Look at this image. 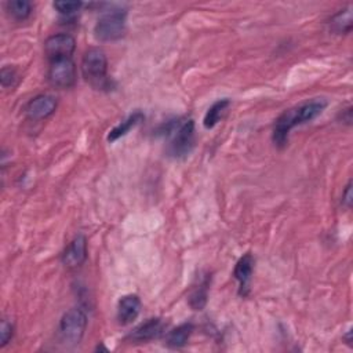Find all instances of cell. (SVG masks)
<instances>
[{"mask_svg":"<svg viewBox=\"0 0 353 353\" xmlns=\"http://www.w3.org/2000/svg\"><path fill=\"white\" fill-rule=\"evenodd\" d=\"M163 330H164L163 320L159 317H153V319H148L146 322L137 326L130 332L129 338L135 342H145V341H151V339L160 337Z\"/></svg>","mask_w":353,"mask_h":353,"instance_id":"11","label":"cell"},{"mask_svg":"<svg viewBox=\"0 0 353 353\" xmlns=\"http://www.w3.org/2000/svg\"><path fill=\"white\" fill-rule=\"evenodd\" d=\"M327 101L316 99L312 101H308L297 108L285 111L276 120L274 127L272 140L276 146H285L289 142V134L290 131L300 125H305L308 122L315 120L322 112L326 109Z\"/></svg>","mask_w":353,"mask_h":353,"instance_id":"1","label":"cell"},{"mask_svg":"<svg viewBox=\"0 0 353 353\" xmlns=\"http://www.w3.org/2000/svg\"><path fill=\"white\" fill-rule=\"evenodd\" d=\"M0 80H2V86L5 88H9V87H16L17 83H18V75L16 72V69L13 68H8L5 66L2 69V73H0Z\"/></svg>","mask_w":353,"mask_h":353,"instance_id":"20","label":"cell"},{"mask_svg":"<svg viewBox=\"0 0 353 353\" xmlns=\"http://www.w3.org/2000/svg\"><path fill=\"white\" fill-rule=\"evenodd\" d=\"M127 12L123 8L111 6L103 12V16L94 27V36L101 42H115L126 35Z\"/></svg>","mask_w":353,"mask_h":353,"instance_id":"3","label":"cell"},{"mask_svg":"<svg viewBox=\"0 0 353 353\" xmlns=\"http://www.w3.org/2000/svg\"><path fill=\"white\" fill-rule=\"evenodd\" d=\"M194 332V324L192 323H184L179 327L172 328L166 338V345L172 349H180L187 345L188 339L191 338Z\"/></svg>","mask_w":353,"mask_h":353,"instance_id":"13","label":"cell"},{"mask_svg":"<svg viewBox=\"0 0 353 353\" xmlns=\"http://www.w3.org/2000/svg\"><path fill=\"white\" fill-rule=\"evenodd\" d=\"M13 334H14V326L3 319L2 320V326H0V346H6L9 343V341L13 338Z\"/></svg>","mask_w":353,"mask_h":353,"instance_id":"21","label":"cell"},{"mask_svg":"<svg viewBox=\"0 0 353 353\" xmlns=\"http://www.w3.org/2000/svg\"><path fill=\"white\" fill-rule=\"evenodd\" d=\"M108 58L103 49L90 47L81 58V73L87 83L96 88H104L108 83Z\"/></svg>","mask_w":353,"mask_h":353,"instance_id":"4","label":"cell"},{"mask_svg":"<svg viewBox=\"0 0 353 353\" xmlns=\"http://www.w3.org/2000/svg\"><path fill=\"white\" fill-rule=\"evenodd\" d=\"M159 133L171 138L167 152L175 159L188 156L195 146V122L192 119L166 122Z\"/></svg>","mask_w":353,"mask_h":353,"instance_id":"2","label":"cell"},{"mask_svg":"<svg viewBox=\"0 0 353 353\" xmlns=\"http://www.w3.org/2000/svg\"><path fill=\"white\" fill-rule=\"evenodd\" d=\"M352 25H353V17H352V8L350 6H348L346 9L339 10L330 20V29L337 35L350 34Z\"/></svg>","mask_w":353,"mask_h":353,"instance_id":"15","label":"cell"},{"mask_svg":"<svg viewBox=\"0 0 353 353\" xmlns=\"http://www.w3.org/2000/svg\"><path fill=\"white\" fill-rule=\"evenodd\" d=\"M231 105V101L228 99H222V100H218L215 101L210 108L209 111L206 112L205 115V119H203V126L210 130V129H214L218 122L221 120L224 112L228 109V107Z\"/></svg>","mask_w":353,"mask_h":353,"instance_id":"16","label":"cell"},{"mask_svg":"<svg viewBox=\"0 0 353 353\" xmlns=\"http://www.w3.org/2000/svg\"><path fill=\"white\" fill-rule=\"evenodd\" d=\"M141 312V300L135 294L125 296L118 305V320L122 326L133 323Z\"/></svg>","mask_w":353,"mask_h":353,"instance_id":"12","label":"cell"},{"mask_svg":"<svg viewBox=\"0 0 353 353\" xmlns=\"http://www.w3.org/2000/svg\"><path fill=\"white\" fill-rule=\"evenodd\" d=\"M76 50V40L68 34H57L50 36L44 42V53L49 61H55L61 58H72Z\"/></svg>","mask_w":353,"mask_h":353,"instance_id":"7","label":"cell"},{"mask_svg":"<svg viewBox=\"0 0 353 353\" xmlns=\"http://www.w3.org/2000/svg\"><path fill=\"white\" fill-rule=\"evenodd\" d=\"M144 119H145V116H144V114L140 112V111L131 114L127 119H125L122 123H119L116 127H114V129L109 131L108 138H107L108 142H115V141H118L119 138L127 135V134H129L133 129H135Z\"/></svg>","mask_w":353,"mask_h":353,"instance_id":"14","label":"cell"},{"mask_svg":"<svg viewBox=\"0 0 353 353\" xmlns=\"http://www.w3.org/2000/svg\"><path fill=\"white\" fill-rule=\"evenodd\" d=\"M87 259V239L77 235L62 252V263L66 268H79Z\"/></svg>","mask_w":353,"mask_h":353,"instance_id":"9","label":"cell"},{"mask_svg":"<svg viewBox=\"0 0 353 353\" xmlns=\"http://www.w3.org/2000/svg\"><path fill=\"white\" fill-rule=\"evenodd\" d=\"M209 278H205L198 287H195L189 296V305L195 311H202L207 304L209 297Z\"/></svg>","mask_w":353,"mask_h":353,"instance_id":"18","label":"cell"},{"mask_svg":"<svg viewBox=\"0 0 353 353\" xmlns=\"http://www.w3.org/2000/svg\"><path fill=\"white\" fill-rule=\"evenodd\" d=\"M81 6H83L81 2H54L53 3V8L58 12V14L66 20L73 18L79 13Z\"/></svg>","mask_w":353,"mask_h":353,"instance_id":"19","label":"cell"},{"mask_svg":"<svg viewBox=\"0 0 353 353\" xmlns=\"http://www.w3.org/2000/svg\"><path fill=\"white\" fill-rule=\"evenodd\" d=\"M342 122H345L346 125H350V122H352V108L350 107L348 109L342 111Z\"/></svg>","mask_w":353,"mask_h":353,"instance_id":"23","label":"cell"},{"mask_svg":"<svg viewBox=\"0 0 353 353\" xmlns=\"http://www.w3.org/2000/svg\"><path fill=\"white\" fill-rule=\"evenodd\" d=\"M6 9L16 21H25L31 17L34 6L28 0H10L6 3Z\"/></svg>","mask_w":353,"mask_h":353,"instance_id":"17","label":"cell"},{"mask_svg":"<svg viewBox=\"0 0 353 353\" xmlns=\"http://www.w3.org/2000/svg\"><path fill=\"white\" fill-rule=\"evenodd\" d=\"M352 200H353V196H352V181H349L348 185L345 187V191L342 192V203H343V206L350 209Z\"/></svg>","mask_w":353,"mask_h":353,"instance_id":"22","label":"cell"},{"mask_svg":"<svg viewBox=\"0 0 353 353\" xmlns=\"http://www.w3.org/2000/svg\"><path fill=\"white\" fill-rule=\"evenodd\" d=\"M87 327V316L81 308L69 309L61 319L58 326V339L66 348L80 343Z\"/></svg>","mask_w":353,"mask_h":353,"instance_id":"5","label":"cell"},{"mask_svg":"<svg viewBox=\"0 0 353 353\" xmlns=\"http://www.w3.org/2000/svg\"><path fill=\"white\" fill-rule=\"evenodd\" d=\"M254 258L250 252L244 254L236 263L235 271H233V276L235 279L239 282L240 287H239V294L246 297L248 294L250 290V280L254 272Z\"/></svg>","mask_w":353,"mask_h":353,"instance_id":"10","label":"cell"},{"mask_svg":"<svg viewBox=\"0 0 353 353\" xmlns=\"http://www.w3.org/2000/svg\"><path fill=\"white\" fill-rule=\"evenodd\" d=\"M49 81L55 88H70L76 83V65L72 58L50 61Z\"/></svg>","mask_w":353,"mask_h":353,"instance_id":"6","label":"cell"},{"mask_svg":"<svg viewBox=\"0 0 353 353\" xmlns=\"http://www.w3.org/2000/svg\"><path fill=\"white\" fill-rule=\"evenodd\" d=\"M57 109V100L49 94H40L32 99L27 107L25 114L31 120H44L50 118Z\"/></svg>","mask_w":353,"mask_h":353,"instance_id":"8","label":"cell"}]
</instances>
